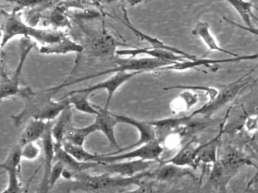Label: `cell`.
Wrapping results in <instances>:
<instances>
[{"label":"cell","mask_w":258,"mask_h":193,"mask_svg":"<svg viewBox=\"0 0 258 193\" xmlns=\"http://www.w3.org/2000/svg\"><path fill=\"white\" fill-rule=\"evenodd\" d=\"M63 87L61 84L40 91H34L29 86L21 87L18 96L24 101V107L20 113L11 116L15 126L19 128L29 119L54 122L70 106L67 100L53 99Z\"/></svg>","instance_id":"1"},{"label":"cell","mask_w":258,"mask_h":193,"mask_svg":"<svg viewBox=\"0 0 258 193\" xmlns=\"http://www.w3.org/2000/svg\"><path fill=\"white\" fill-rule=\"evenodd\" d=\"M145 178H151L150 170L134 177L111 176L109 173L100 175L74 173L69 189L71 191L85 193H104L116 188H124L131 185L140 186L143 183Z\"/></svg>","instance_id":"2"},{"label":"cell","mask_w":258,"mask_h":193,"mask_svg":"<svg viewBox=\"0 0 258 193\" xmlns=\"http://www.w3.org/2000/svg\"><path fill=\"white\" fill-rule=\"evenodd\" d=\"M66 34L60 30L38 29L31 24L28 25L22 20L19 11L15 10L13 13L6 15L5 21L2 25L1 46L4 48L16 36L30 39L32 38L42 45H47L58 42Z\"/></svg>","instance_id":"3"},{"label":"cell","mask_w":258,"mask_h":193,"mask_svg":"<svg viewBox=\"0 0 258 193\" xmlns=\"http://www.w3.org/2000/svg\"><path fill=\"white\" fill-rule=\"evenodd\" d=\"M115 63H117L116 67L102 71V72L94 74V75H88V76L79 78V79L72 81V84L81 82V81H85V80L90 79V78H96V77L109 73L115 74L120 72H151V71H158L161 68L175 63L149 57H141V58H138V57L120 58V57H117V58H115Z\"/></svg>","instance_id":"4"},{"label":"cell","mask_w":258,"mask_h":193,"mask_svg":"<svg viewBox=\"0 0 258 193\" xmlns=\"http://www.w3.org/2000/svg\"><path fill=\"white\" fill-rule=\"evenodd\" d=\"M252 71L253 70L249 72V73L243 75L242 77L238 78V79L235 80V81L231 83V84L226 85L224 88L220 90V93H219V94L217 95L215 99L213 100L212 101H208L206 104L202 106V107L198 109V110H195L191 114L185 116V119H187V120L189 122L191 119L199 117V116L209 117L210 116L214 114L217 110H220L222 107L226 105L228 103L233 101L248 85V82H244V79L250 75Z\"/></svg>","instance_id":"5"},{"label":"cell","mask_w":258,"mask_h":193,"mask_svg":"<svg viewBox=\"0 0 258 193\" xmlns=\"http://www.w3.org/2000/svg\"><path fill=\"white\" fill-rule=\"evenodd\" d=\"M36 44L31 42V39L22 38L20 41V57L17 68L13 77L9 76L7 69L2 61L1 67V81H0V98L1 100L16 96L19 94L21 87H19L20 78L23 70L24 64L29 55L30 52L35 47Z\"/></svg>","instance_id":"6"},{"label":"cell","mask_w":258,"mask_h":193,"mask_svg":"<svg viewBox=\"0 0 258 193\" xmlns=\"http://www.w3.org/2000/svg\"><path fill=\"white\" fill-rule=\"evenodd\" d=\"M164 152V147L159 140H154L132 150L123 152L116 155H99L96 162L113 163L131 160H143L147 161H160L161 155Z\"/></svg>","instance_id":"7"},{"label":"cell","mask_w":258,"mask_h":193,"mask_svg":"<svg viewBox=\"0 0 258 193\" xmlns=\"http://www.w3.org/2000/svg\"><path fill=\"white\" fill-rule=\"evenodd\" d=\"M21 151L22 147L16 144L7 159L1 164V167L8 174V183L1 193H24L23 185L19 179V168L22 160Z\"/></svg>","instance_id":"8"},{"label":"cell","mask_w":258,"mask_h":193,"mask_svg":"<svg viewBox=\"0 0 258 193\" xmlns=\"http://www.w3.org/2000/svg\"><path fill=\"white\" fill-rule=\"evenodd\" d=\"M258 58V54H244L237 57H229L223 59L200 58L198 57L196 60H185L182 62L173 63L167 66L161 68L158 71L170 70L182 72L188 69H196L200 66L211 67L213 65L220 64V63H236V62L243 61V60H253Z\"/></svg>","instance_id":"9"},{"label":"cell","mask_w":258,"mask_h":193,"mask_svg":"<svg viewBox=\"0 0 258 193\" xmlns=\"http://www.w3.org/2000/svg\"><path fill=\"white\" fill-rule=\"evenodd\" d=\"M114 116L117 118L119 123L127 124V125L134 126L138 131L140 137H139V140L131 146L121 148L120 150L117 151V152L105 153L107 155H116V154L121 153V152H126L130 149L139 147V146H143V145L150 143V142L154 141V140H158L155 127L151 125L150 122L137 120L134 118L123 116V115L114 114Z\"/></svg>","instance_id":"10"},{"label":"cell","mask_w":258,"mask_h":193,"mask_svg":"<svg viewBox=\"0 0 258 193\" xmlns=\"http://www.w3.org/2000/svg\"><path fill=\"white\" fill-rule=\"evenodd\" d=\"M155 161L143 160H131L113 163H100L99 167L109 174H115L122 177H134L148 171Z\"/></svg>","instance_id":"11"},{"label":"cell","mask_w":258,"mask_h":193,"mask_svg":"<svg viewBox=\"0 0 258 193\" xmlns=\"http://www.w3.org/2000/svg\"><path fill=\"white\" fill-rule=\"evenodd\" d=\"M142 73H143V72H117V73L114 74L112 76L110 77L109 78L105 80V81H101V82L97 83V84H94V85L84 87V88L78 89V90H80V91L87 92V93H93V92L97 91V90H106L107 101L104 109L108 110L114 93L126 81L131 80V78H134L136 75H140Z\"/></svg>","instance_id":"12"},{"label":"cell","mask_w":258,"mask_h":193,"mask_svg":"<svg viewBox=\"0 0 258 193\" xmlns=\"http://www.w3.org/2000/svg\"><path fill=\"white\" fill-rule=\"evenodd\" d=\"M132 47L128 44H120L106 32L96 35L88 40V54L94 57H108L114 56L117 46ZM134 48V47H132Z\"/></svg>","instance_id":"13"},{"label":"cell","mask_w":258,"mask_h":193,"mask_svg":"<svg viewBox=\"0 0 258 193\" xmlns=\"http://www.w3.org/2000/svg\"><path fill=\"white\" fill-rule=\"evenodd\" d=\"M99 110V114L96 116L94 122L98 127V131L102 132L108 140V143L113 148H116L117 151L121 148L119 146L115 136V128L118 120L114 116V113L109 112V110H105L102 107H97Z\"/></svg>","instance_id":"14"},{"label":"cell","mask_w":258,"mask_h":193,"mask_svg":"<svg viewBox=\"0 0 258 193\" xmlns=\"http://www.w3.org/2000/svg\"><path fill=\"white\" fill-rule=\"evenodd\" d=\"M117 57L120 56H129L130 57H137L140 54H145L149 56V57L158 59L164 61L172 62V63H178L184 60H188L182 56L178 55L171 51H165V50L155 49L152 48H131L127 49L117 50L116 52Z\"/></svg>","instance_id":"15"},{"label":"cell","mask_w":258,"mask_h":193,"mask_svg":"<svg viewBox=\"0 0 258 193\" xmlns=\"http://www.w3.org/2000/svg\"><path fill=\"white\" fill-rule=\"evenodd\" d=\"M123 18H124V24H126V27H129L133 33L136 36H138L139 38L142 39V40L146 41L149 42L152 45V48H155V49L160 50H165V51H171V52L175 53V54H178V55L182 56V57H185L188 60H196L197 59V56L195 54H190V53L186 52L183 50L180 49V48H176V47L171 46V45H167V44L164 43L162 41L160 40L158 38L154 37V36H149V35L146 34V33H143L141 30H138L134 27L131 21H130L129 18L127 16V12L123 9Z\"/></svg>","instance_id":"16"},{"label":"cell","mask_w":258,"mask_h":193,"mask_svg":"<svg viewBox=\"0 0 258 193\" xmlns=\"http://www.w3.org/2000/svg\"><path fill=\"white\" fill-rule=\"evenodd\" d=\"M199 146L194 144V140L188 142L183 148L180 149L176 155L172 158L163 161L162 163L173 164L179 167H188L196 169L198 167L196 164L198 154H199Z\"/></svg>","instance_id":"17"},{"label":"cell","mask_w":258,"mask_h":193,"mask_svg":"<svg viewBox=\"0 0 258 193\" xmlns=\"http://www.w3.org/2000/svg\"><path fill=\"white\" fill-rule=\"evenodd\" d=\"M193 36H197L203 43L206 45L207 48L209 51H218V52L224 53L228 54L232 57H237L240 56L239 54H235L232 51H228L225 48H222L219 45L217 41L216 40L214 35L211 33L210 25L207 22L203 21H199L195 26L194 29L191 31Z\"/></svg>","instance_id":"18"},{"label":"cell","mask_w":258,"mask_h":193,"mask_svg":"<svg viewBox=\"0 0 258 193\" xmlns=\"http://www.w3.org/2000/svg\"><path fill=\"white\" fill-rule=\"evenodd\" d=\"M56 161H61L64 164L66 169L72 171L74 173H84L88 169H93L99 167L100 165L99 162H81L78 161L75 158L69 155L64 151L62 146L55 144V159L54 162Z\"/></svg>","instance_id":"19"},{"label":"cell","mask_w":258,"mask_h":193,"mask_svg":"<svg viewBox=\"0 0 258 193\" xmlns=\"http://www.w3.org/2000/svg\"><path fill=\"white\" fill-rule=\"evenodd\" d=\"M190 175H192L190 168L179 167L168 163H162L161 167L155 170H151V178L162 182L175 180Z\"/></svg>","instance_id":"20"},{"label":"cell","mask_w":258,"mask_h":193,"mask_svg":"<svg viewBox=\"0 0 258 193\" xmlns=\"http://www.w3.org/2000/svg\"><path fill=\"white\" fill-rule=\"evenodd\" d=\"M84 47L81 44L64 36L58 42L51 45H42L40 52L43 54H67L69 53H82Z\"/></svg>","instance_id":"21"},{"label":"cell","mask_w":258,"mask_h":193,"mask_svg":"<svg viewBox=\"0 0 258 193\" xmlns=\"http://www.w3.org/2000/svg\"><path fill=\"white\" fill-rule=\"evenodd\" d=\"M225 122H226V119L222 123V128H220V132L214 138L205 144L200 145L197 160H196L197 166L200 164H214L218 160L217 159V149H218L220 139L224 132L223 128H224Z\"/></svg>","instance_id":"22"},{"label":"cell","mask_w":258,"mask_h":193,"mask_svg":"<svg viewBox=\"0 0 258 193\" xmlns=\"http://www.w3.org/2000/svg\"><path fill=\"white\" fill-rule=\"evenodd\" d=\"M47 122L37 119H31L25 127L18 140V146L23 147L25 145L36 143L44 136Z\"/></svg>","instance_id":"23"},{"label":"cell","mask_w":258,"mask_h":193,"mask_svg":"<svg viewBox=\"0 0 258 193\" xmlns=\"http://www.w3.org/2000/svg\"><path fill=\"white\" fill-rule=\"evenodd\" d=\"M90 94L92 93L74 90L69 92L63 98H68L71 106H73L78 111L97 116L99 114V110L96 105H93L89 101Z\"/></svg>","instance_id":"24"},{"label":"cell","mask_w":258,"mask_h":193,"mask_svg":"<svg viewBox=\"0 0 258 193\" xmlns=\"http://www.w3.org/2000/svg\"><path fill=\"white\" fill-rule=\"evenodd\" d=\"M72 107L64 110L58 117L56 122H53L52 134L55 144L61 146L66 139V133L72 123Z\"/></svg>","instance_id":"25"},{"label":"cell","mask_w":258,"mask_h":193,"mask_svg":"<svg viewBox=\"0 0 258 193\" xmlns=\"http://www.w3.org/2000/svg\"><path fill=\"white\" fill-rule=\"evenodd\" d=\"M226 2L241 17V20L244 24V26L243 27L249 29V30L254 28L253 23H252V21L256 17L253 15V2L241 1V0H227Z\"/></svg>","instance_id":"26"},{"label":"cell","mask_w":258,"mask_h":193,"mask_svg":"<svg viewBox=\"0 0 258 193\" xmlns=\"http://www.w3.org/2000/svg\"><path fill=\"white\" fill-rule=\"evenodd\" d=\"M96 131H98V127L95 122L83 128H75L71 125L66 133L64 140H68L78 146H84L87 137Z\"/></svg>","instance_id":"27"},{"label":"cell","mask_w":258,"mask_h":193,"mask_svg":"<svg viewBox=\"0 0 258 193\" xmlns=\"http://www.w3.org/2000/svg\"><path fill=\"white\" fill-rule=\"evenodd\" d=\"M199 102V95L191 90H183L177 98L172 101L171 108L174 113L188 111Z\"/></svg>","instance_id":"28"},{"label":"cell","mask_w":258,"mask_h":193,"mask_svg":"<svg viewBox=\"0 0 258 193\" xmlns=\"http://www.w3.org/2000/svg\"><path fill=\"white\" fill-rule=\"evenodd\" d=\"M61 146L69 155L81 162H96V158L99 156L98 154L89 152L84 146L74 144L68 140H64Z\"/></svg>","instance_id":"29"},{"label":"cell","mask_w":258,"mask_h":193,"mask_svg":"<svg viewBox=\"0 0 258 193\" xmlns=\"http://www.w3.org/2000/svg\"><path fill=\"white\" fill-rule=\"evenodd\" d=\"M164 90H172V89H179L182 90H201L205 92V94L209 98V101H212L213 100L217 98V95L220 93V90L215 87H209V86L205 85H183V84H178V85L170 86V87H164Z\"/></svg>","instance_id":"30"},{"label":"cell","mask_w":258,"mask_h":193,"mask_svg":"<svg viewBox=\"0 0 258 193\" xmlns=\"http://www.w3.org/2000/svg\"><path fill=\"white\" fill-rule=\"evenodd\" d=\"M40 153H41V149L36 143L25 145L22 147V151H21L22 159L28 160V161H34L37 159L40 156Z\"/></svg>","instance_id":"31"},{"label":"cell","mask_w":258,"mask_h":193,"mask_svg":"<svg viewBox=\"0 0 258 193\" xmlns=\"http://www.w3.org/2000/svg\"><path fill=\"white\" fill-rule=\"evenodd\" d=\"M64 168H66V167L61 161H56L54 162L52 170H51L50 175H49V184H50L51 188H52V187L56 184L60 177L62 176Z\"/></svg>","instance_id":"32"},{"label":"cell","mask_w":258,"mask_h":193,"mask_svg":"<svg viewBox=\"0 0 258 193\" xmlns=\"http://www.w3.org/2000/svg\"><path fill=\"white\" fill-rule=\"evenodd\" d=\"M49 21H51L52 25H55L57 27H63V26H66L69 24L67 18L58 10L52 12L50 16H49Z\"/></svg>","instance_id":"33"},{"label":"cell","mask_w":258,"mask_h":193,"mask_svg":"<svg viewBox=\"0 0 258 193\" xmlns=\"http://www.w3.org/2000/svg\"><path fill=\"white\" fill-rule=\"evenodd\" d=\"M52 189L49 184V177L43 175L42 178L40 185L35 193H49V191Z\"/></svg>","instance_id":"34"},{"label":"cell","mask_w":258,"mask_h":193,"mask_svg":"<svg viewBox=\"0 0 258 193\" xmlns=\"http://www.w3.org/2000/svg\"><path fill=\"white\" fill-rule=\"evenodd\" d=\"M128 193H150V186L147 185H143V183L140 186H137V188L135 189Z\"/></svg>","instance_id":"35"},{"label":"cell","mask_w":258,"mask_h":193,"mask_svg":"<svg viewBox=\"0 0 258 193\" xmlns=\"http://www.w3.org/2000/svg\"><path fill=\"white\" fill-rule=\"evenodd\" d=\"M225 20L228 21V22L230 23V24H233V25L236 26V27H239V28L243 29V30H246V31L250 32L252 34H254L258 36V29L255 28L254 27V28L251 29V30H249V29L245 28V27H243V26L239 25V24H236V23L232 22V21L226 19V18H225Z\"/></svg>","instance_id":"36"},{"label":"cell","mask_w":258,"mask_h":193,"mask_svg":"<svg viewBox=\"0 0 258 193\" xmlns=\"http://www.w3.org/2000/svg\"><path fill=\"white\" fill-rule=\"evenodd\" d=\"M256 154H257V155H258V149H257V150H256Z\"/></svg>","instance_id":"37"}]
</instances>
